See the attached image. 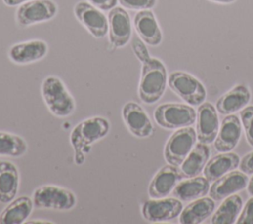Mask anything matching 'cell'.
Returning a JSON list of instances; mask_svg holds the SVG:
<instances>
[{
    "instance_id": "d6986e66",
    "label": "cell",
    "mask_w": 253,
    "mask_h": 224,
    "mask_svg": "<svg viewBox=\"0 0 253 224\" xmlns=\"http://www.w3.org/2000/svg\"><path fill=\"white\" fill-rule=\"evenodd\" d=\"M250 91L245 85H236L216 101L215 109L221 114H230L243 109L250 101Z\"/></svg>"
},
{
    "instance_id": "277c9868",
    "label": "cell",
    "mask_w": 253,
    "mask_h": 224,
    "mask_svg": "<svg viewBox=\"0 0 253 224\" xmlns=\"http://www.w3.org/2000/svg\"><path fill=\"white\" fill-rule=\"evenodd\" d=\"M197 118L196 111L184 104H163L154 111V119L167 129L191 126Z\"/></svg>"
},
{
    "instance_id": "7c38bea8",
    "label": "cell",
    "mask_w": 253,
    "mask_h": 224,
    "mask_svg": "<svg viewBox=\"0 0 253 224\" xmlns=\"http://www.w3.org/2000/svg\"><path fill=\"white\" fill-rule=\"evenodd\" d=\"M123 117L128 130L136 137H148L153 125L145 111L136 103L128 102L123 108Z\"/></svg>"
},
{
    "instance_id": "d4e9b609",
    "label": "cell",
    "mask_w": 253,
    "mask_h": 224,
    "mask_svg": "<svg viewBox=\"0 0 253 224\" xmlns=\"http://www.w3.org/2000/svg\"><path fill=\"white\" fill-rule=\"evenodd\" d=\"M34 202L28 196H20L9 202L0 214V224H22L26 222L33 210Z\"/></svg>"
},
{
    "instance_id": "44dd1931",
    "label": "cell",
    "mask_w": 253,
    "mask_h": 224,
    "mask_svg": "<svg viewBox=\"0 0 253 224\" xmlns=\"http://www.w3.org/2000/svg\"><path fill=\"white\" fill-rule=\"evenodd\" d=\"M239 165V157L235 153L225 152L211 158L204 168V175L209 182H214Z\"/></svg>"
},
{
    "instance_id": "d6a6232c",
    "label": "cell",
    "mask_w": 253,
    "mask_h": 224,
    "mask_svg": "<svg viewBox=\"0 0 253 224\" xmlns=\"http://www.w3.org/2000/svg\"><path fill=\"white\" fill-rule=\"evenodd\" d=\"M93 6L100 10H111L116 7L118 0H88Z\"/></svg>"
},
{
    "instance_id": "e0dca14e",
    "label": "cell",
    "mask_w": 253,
    "mask_h": 224,
    "mask_svg": "<svg viewBox=\"0 0 253 224\" xmlns=\"http://www.w3.org/2000/svg\"><path fill=\"white\" fill-rule=\"evenodd\" d=\"M47 44L43 40L34 39L14 44L9 50L10 59L17 64H27L42 59L47 53Z\"/></svg>"
},
{
    "instance_id": "30bf717a",
    "label": "cell",
    "mask_w": 253,
    "mask_h": 224,
    "mask_svg": "<svg viewBox=\"0 0 253 224\" xmlns=\"http://www.w3.org/2000/svg\"><path fill=\"white\" fill-rule=\"evenodd\" d=\"M143 217L150 222H162L176 218L182 211V202L176 197L147 200L143 203Z\"/></svg>"
},
{
    "instance_id": "4dcf8cb0",
    "label": "cell",
    "mask_w": 253,
    "mask_h": 224,
    "mask_svg": "<svg viewBox=\"0 0 253 224\" xmlns=\"http://www.w3.org/2000/svg\"><path fill=\"white\" fill-rule=\"evenodd\" d=\"M238 224H253V196L247 200L245 206L238 217Z\"/></svg>"
},
{
    "instance_id": "5bb4252c",
    "label": "cell",
    "mask_w": 253,
    "mask_h": 224,
    "mask_svg": "<svg viewBox=\"0 0 253 224\" xmlns=\"http://www.w3.org/2000/svg\"><path fill=\"white\" fill-rule=\"evenodd\" d=\"M180 169L174 165H166L162 167L153 177L148 192L153 198H162L168 195L182 179Z\"/></svg>"
},
{
    "instance_id": "2e32d148",
    "label": "cell",
    "mask_w": 253,
    "mask_h": 224,
    "mask_svg": "<svg viewBox=\"0 0 253 224\" xmlns=\"http://www.w3.org/2000/svg\"><path fill=\"white\" fill-rule=\"evenodd\" d=\"M241 136V124L234 114H227L221 122L213 145L217 152L225 153L234 149Z\"/></svg>"
},
{
    "instance_id": "e575fe53",
    "label": "cell",
    "mask_w": 253,
    "mask_h": 224,
    "mask_svg": "<svg viewBox=\"0 0 253 224\" xmlns=\"http://www.w3.org/2000/svg\"><path fill=\"white\" fill-rule=\"evenodd\" d=\"M247 191L250 195L253 196V177L248 181V184H247Z\"/></svg>"
},
{
    "instance_id": "4fadbf2b",
    "label": "cell",
    "mask_w": 253,
    "mask_h": 224,
    "mask_svg": "<svg viewBox=\"0 0 253 224\" xmlns=\"http://www.w3.org/2000/svg\"><path fill=\"white\" fill-rule=\"evenodd\" d=\"M197 135L200 142L212 143L218 132V116L215 108L209 102L203 103L198 108Z\"/></svg>"
},
{
    "instance_id": "8d00e7d4",
    "label": "cell",
    "mask_w": 253,
    "mask_h": 224,
    "mask_svg": "<svg viewBox=\"0 0 253 224\" xmlns=\"http://www.w3.org/2000/svg\"><path fill=\"white\" fill-rule=\"evenodd\" d=\"M27 223H50V222H46V221H28Z\"/></svg>"
},
{
    "instance_id": "484cf974",
    "label": "cell",
    "mask_w": 253,
    "mask_h": 224,
    "mask_svg": "<svg viewBox=\"0 0 253 224\" xmlns=\"http://www.w3.org/2000/svg\"><path fill=\"white\" fill-rule=\"evenodd\" d=\"M242 207V198L233 194L227 196L217 210L213 213L211 223L212 224H232L235 222Z\"/></svg>"
},
{
    "instance_id": "3957f363",
    "label": "cell",
    "mask_w": 253,
    "mask_h": 224,
    "mask_svg": "<svg viewBox=\"0 0 253 224\" xmlns=\"http://www.w3.org/2000/svg\"><path fill=\"white\" fill-rule=\"evenodd\" d=\"M42 95L48 110L58 117L70 115L75 110L73 97L63 82L55 77H46L42 84Z\"/></svg>"
},
{
    "instance_id": "4316f807",
    "label": "cell",
    "mask_w": 253,
    "mask_h": 224,
    "mask_svg": "<svg viewBox=\"0 0 253 224\" xmlns=\"http://www.w3.org/2000/svg\"><path fill=\"white\" fill-rule=\"evenodd\" d=\"M28 149V144L19 135L0 131V156L20 157Z\"/></svg>"
},
{
    "instance_id": "cb8c5ba5",
    "label": "cell",
    "mask_w": 253,
    "mask_h": 224,
    "mask_svg": "<svg viewBox=\"0 0 253 224\" xmlns=\"http://www.w3.org/2000/svg\"><path fill=\"white\" fill-rule=\"evenodd\" d=\"M214 206L211 197L198 198L181 211L179 222L182 224H199L213 212Z\"/></svg>"
},
{
    "instance_id": "7a4b0ae2",
    "label": "cell",
    "mask_w": 253,
    "mask_h": 224,
    "mask_svg": "<svg viewBox=\"0 0 253 224\" xmlns=\"http://www.w3.org/2000/svg\"><path fill=\"white\" fill-rule=\"evenodd\" d=\"M167 82L164 64L157 58H149L142 63L138 95L142 102L153 104L163 95Z\"/></svg>"
},
{
    "instance_id": "83f0119b",
    "label": "cell",
    "mask_w": 253,
    "mask_h": 224,
    "mask_svg": "<svg viewBox=\"0 0 253 224\" xmlns=\"http://www.w3.org/2000/svg\"><path fill=\"white\" fill-rule=\"evenodd\" d=\"M241 121L248 143L253 147V106L244 108L240 112Z\"/></svg>"
},
{
    "instance_id": "6da1fadb",
    "label": "cell",
    "mask_w": 253,
    "mask_h": 224,
    "mask_svg": "<svg viewBox=\"0 0 253 224\" xmlns=\"http://www.w3.org/2000/svg\"><path fill=\"white\" fill-rule=\"evenodd\" d=\"M110 130V122L102 116H93L80 121L71 131L70 143L75 153V163L85 162V153L90 151V145L105 137Z\"/></svg>"
},
{
    "instance_id": "1f68e13d",
    "label": "cell",
    "mask_w": 253,
    "mask_h": 224,
    "mask_svg": "<svg viewBox=\"0 0 253 224\" xmlns=\"http://www.w3.org/2000/svg\"><path fill=\"white\" fill-rule=\"evenodd\" d=\"M239 168L243 173L247 175L253 174V151L246 154L242 158L241 162L239 163Z\"/></svg>"
},
{
    "instance_id": "9c48e42d",
    "label": "cell",
    "mask_w": 253,
    "mask_h": 224,
    "mask_svg": "<svg viewBox=\"0 0 253 224\" xmlns=\"http://www.w3.org/2000/svg\"><path fill=\"white\" fill-rule=\"evenodd\" d=\"M74 14L79 22L95 37L101 38L107 35L109 24L100 9L85 1L78 2L74 7Z\"/></svg>"
},
{
    "instance_id": "5b68a950",
    "label": "cell",
    "mask_w": 253,
    "mask_h": 224,
    "mask_svg": "<svg viewBox=\"0 0 253 224\" xmlns=\"http://www.w3.org/2000/svg\"><path fill=\"white\" fill-rule=\"evenodd\" d=\"M33 202L38 208L70 210L76 204V197L69 189L46 185L38 187L34 191Z\"/></svg>"
},
{
    "instance_id": "9a60e30c",
    "label": "cell",
    "mask_w": 253,
    "mask_h": 224,
    "mask_svg": "<svg viewBox=\"0 0 253 224\" xmlns=\"http://www.w3.org/2000/svg\"><path fill=\"white\" fill-rule=\"evenodd\" d=\"M248 184V178L242 172H229L214 181L210 187V195L215 200L219 201L239 190H242Z\"/></svg>"
},
{
    "instance_id": "8fae6325",
    "label": "cell",
    "mask_w": 253,
    "mask_h": 224,
    "mask_svg": "<svg viewBox=\"0 0 253 224\" xmlns=\"http://www.w3.org/2000/svg\"><path fill=\"white\" fill-rule=\"evenodd\" d=\"M109 39L115 47L125 46L130 39L131 25L127 12L122 7H114L108 16Z\"/></svg>"
},
{
    "instance_id": "7402d4cb",
    "label": "cell",
    "mask_w": 253,
    "mask_h": 224,
    "mask_svg": "<svg viewBox=\"0 0 253 224\" xmlns=\"http://www.w3.org/2000/svg\"><path fill=\"white\" fill-rule=\"evenodd\" d=\"M210 156V148L205 143H198L187 155L180 165V172L183 178L198 176L205 168Z\"/></svg>"
},
{
    "instance_id": "f546056e",
    "label": "cell",
    "mask_w": 253,
    "mask_h": 224,
    "mask_svg": "<svg viewBox=\"0 0 253 224\" xmlns=\"http://www.w3.org/2000/svg\"><path fill=\"white\" fill-rule=\"evenodd\" d=\"M131 46H132V50H133L135 56L142 63L150 58L149 52H148V50L144 44V41L142 39H139L138 37H134L131 40Z\"/></svg>"
},
{
    "instance_id": "ac0fdd59",
    "label": "cell",
    "mask_w": 253,
    "mask_h": 224,
    "mask_svg": "<svg viewBox=\"0 0 253 224\" xmlns=\"http://www.w3.org/2000/svg\"><path fill=\"white\" fill-rule=\"evenodd\" d=\"M133 24L137 35L145 43L156 46L161 42L162 33L154 14L150 10H140L135 15Z\"/></svg>"
},
{
    "instance_id": "836d02e7",
    "label": "cell",
    "mask_w": 253,
    "mask_h": 224,
    "mask_svg": "<svg viewBox=\"0 0 253 224\" xmlns=\"http://www.w3.org/2000/svg\"><path fill=\"white\" fill-rule=\"evenodd\" d=\"M29 0H3V2L7 5V6H17L20 4H23L25 2H27Z\"/></svg>"
},
{
    "instance_id": "ba28073f",
    "label": "cell",
    "mask_w": 253,
    "mask_h": 224,
    "mask_svg": "<svg viewBox=\"0 0 253 224\" xmlns=\"http://www.w3.org/2000/svg\"><path fill=\"white\" fill-rule=\"evenodd\" d=\"M56 12L57 6L51 0H29L20 5L16 18L19 25L26 27L48 21L55 16Z\"/></svg>"
},
{
    "instance_id": "52a82bcc",
    "label": "cell",
    "mask_w": 253,
    "mask_h": 224,
    "mask_svg": "<svg viewBox=\"0 0 253 224\" xmlns=\"http://www.w3.org/2000/svg\"><path fill=\"white\" fill-rule=\"evenodd\" d=\"M197 138V132L191 126L182 127L174 132L168 139L164 157L165 160L174 166H180L190 151L193 149Z\"/></svg>"
},
{
    "instance_id": "f1b7e54d",
    "label": "cell",
    "mask_w": 253,
    "mask_h": 224,
    "mask_svg": "<svg viewBox=\"0 0 253 224\" xmlns=\"http://www.w3.org/2000/svg\"><path fill=\"white\" fill-rule=\"evenodd\" d=\"M120 4L127 9L131 10H146L152 8L156 0H118Z\"/></svg>"
},
{
    "instance_id": "ffe728a7",
    "label": "cell",
    "mask_w": 253,
    "mask_h": 224,
    "mask_svg": "<svg viewBox=\"0 0 253 224\" xmlns=\"http://www.w3.org/2000/svg\"><path fill=\"white\" fill-rule=\"evenodd\" d=\"M19 173L17 167L9 161L0 162V202L9 203L17 194Z\"/></svg>"
},
{
    "instance_id": "603a6c76",
    "label": "cell",
    "mask_w": 253,
    "mask_h": 224,
    "mask_svg": "<svg viewBox=\"0 0 253 224\" xmlns=\"http://www.w3.org/2000/svg\"><path fill=\"white\" fill-rule=\"evenodd\" d=\"M210 188L209 181L204 177H193L179 182L172 190L173 195L182 201H191L207 194Z\"/></svg>"
},
{
    "instance_id": "d590c367",
    "label": "cell",
    "mask_w": 253,
    "mask_h": 224,
    "mask_svg": "<svg viewBox=\"0 0 253 224\" xmlns=\"http://www.w3.org/2000/svg\"><path fill=\"white\" fill-rule=\"evenodd\" d=\"M211 1H213V2H216V3H220V4H229V3L234 2L235 0H211Z\"/></svg>"
},
{
    "instance_id": "8992f818",
    "label": "cell",
    "mask_w": 253,
    "mask_h": 224,
    "mask_svg": "<svg viewBox=\"0 0 253 224\" xmlns=\"http://www.w3.org/2000/svg\"><path fill=\"white\" fill-rule=\"evenodd\" d=\"M168 85L171 90L191 106H198L206 99L204 85L193 75L175 71L168 77Z\"/></svg>"
}]
</instances>
